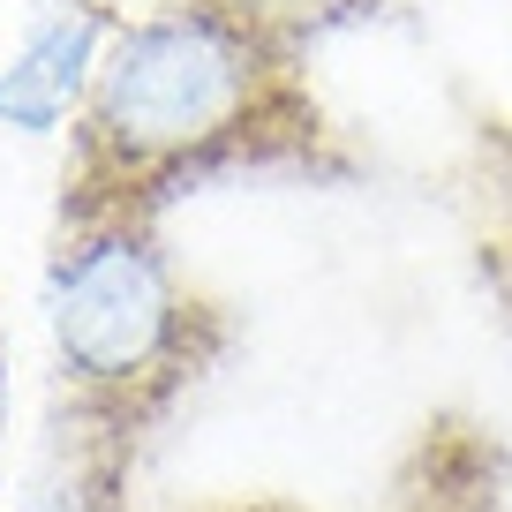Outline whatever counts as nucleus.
<instances>
[{"label":"nucleus","instance_id":"nucleus-2","mask_svg":"<svg viewBox=\"0 0 512 512\" xmlns=\"http://www.w3.org/2000/svg\"><path fill=\"white\" fill-rule=\"evenodd\" d=\"M53 354L98 415H151L211 354V317L144 211H68L53 256Z\"/></svg>","mask_w":512,"mask_h":512},{"label":"nucleus","instance_id":"nucleus-3","mask_svg":"<svg viewBox=\"0 0 512 512\" xmlns=\"http://www.w3.org/2000/svg\"><path fill=\"white\" fill-rule=\"evenodd\" d=\"M113 31L121 23L98 8V0H31V23H23V46L0 61V121L8 128H76L91 76L106 61Z\"/></svg>","mask_w":512,"mask_h":512},{"label":"nucleus","instance_id":"nucleus-1","mask_svg":"<svg viewBox=\"0 0 512 512\" xmlns=\"http://www.w3.org/2000/svg\"><path fill=\"white\" fill-rule=\"evenodd\" d=\"M317 136L302 53L226 0H159L113 31L76 113L68 211H159L174 189Z\"/></svg>","mask_w":512,"mask_h":512},{"label":"nucleus","instance_id":"nucleus-4","mask_svg":"<svg viewBox=\"0 0 512 512\" xmlns=\"http://www.w3.org/2000/svg\"><path fill=\"white\" fill-rule=\"evenodd\" d=\"M226 8H241L249 23H264L272 38H287V46L302 53L317 31H332L339 16H354L362 0H226Z\"/></svg>","mask_w":512,"mask_h":512}]
</instances>
